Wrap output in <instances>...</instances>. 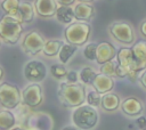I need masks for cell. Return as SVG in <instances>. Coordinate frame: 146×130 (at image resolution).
<instances>
[{
    "label": "cell",
    "instance_id": "27",
    "mask_svg": "<svg viewBox=\"0 0 146 130\" xmlns=\"http://www.w3.org/2000/svg\"><path fill=\"white\" fill-rule=\"evenodd\" d=\"M96 49H97V43H94V42L88 43L83 49L84 57L88 60H96Z\"/></svg>",
    "mask_w": 146,
    "mask_h": 130
},
{
    "label": "cell",
    "instance_id": "7",
    "mask_svg": "<svg viewBox=\"0 0 146 130\" xmlns=\"http://www.w3.org/2000/svg\"><path fill=\"white\" fill-rule=\"evenodd\" d=\"M22 101L30 108H35L43 103V90L40 82H33L23 89Z\"/></svg>",
    "mask_w": 146,
    "mask_h": 130
},
{
    "label": "cell",
    "instance_id": "4",
    "mask_svg": "<svg viewBox=\"0 0 146 130\" xmlns=\"http://www.w3.org/2000/svg\"><path fill=\"white\" fill-rule=\"evenodd\" d=\"M91 33V26L88 22L84 21H78L72 22L64 31V36L67 43L74 44V46H83L90 36Z\"/></svg>",
    "mask_w": 146,
    "mask_h": 130
},
{
    "label": "cell",
    "instance_id": "17",
    "mask_svg": "<svg viewBox=\"0 0 146 130\" xmlns=\"http://www.w3.org/2000/svg\"><path fill=\"white\" fill-rule=\"evenodd\" d=\"M120 106V97L114 92H106L103 94L100 100V107L106 112H114Z\"/></svg>",
    "mask_w": 146,
    "mask_h": 130
},
{
    "label": "cell",
    "instance_id": "18",
    "mask_svg": "<svg viewBox=\"0 0 146 130\" xmlns=\"http://www.w3.org/2000/svg\"><path fill=\"white\" fill-rule=\"evenodd\" d=\"M131 50H132V54L138 63L139 70L144 68L146 66V41L141 40V41L136 42L132 46Z\"/></svg>",
    "mask_w": 146,
    "mask_h": 130
},
{
    "label": "cell",
    "instance_id": "13",
    "mask_svg": "<svg viewBox=\"0 0 146 130\" xmlns=\"http://www.w3.org/2000/svg\"><path fill=\"white\" fill-rule=\"evenodd\" d=\"M94 89L96 91H98L99 94H106L108 91H111L114 87V81L113 79L110 76V75H106L104 73H99V74H96L90 83Z\"/></svg>",
    "mask_w": 146,
    "mask_h": 130
},
{
    "label": "cell",
    "instance_id": "21",
    "mask_svg": "<svg viewBox=\"0 0 146 130\" xmlns=\"http://www.w3.org/2000/svg\"><path fill=\"white\" fill-rule=\"evenodd\" d=\"M21 15H22V22L25 24L32 23L34 19V6L29 1H22L18 6Z\"/></svg>",
    "mask_w": 146,
    "mask_h": 130
},
{
    "label": "cell",
    "instance_id": "34",
    "mask_svg": "<svg viewBox=\"0 0 146 130\" xmlns=\"http://www.w3.org/2000/svg\"><path fill=\"white\" fill-rule=\"evenodd\" d=\"M139 81H140V83L143 84V87H144V88H146V70H145V71H144V73L140 75Z\"/></svg>",
    "mask_w": 146,
    "mask_h": 130
},
{
    "label": "cell",
    "instance_id": "30",
    "mask_svg": "<svg viewBox=\"0 0 146 130\" xmlns=\"http://www.w3.org/2000/svg\"><path fill=\"white\" fill-rule=\"evenodd\" d=\"M65 78H66L67 82H71V83H73V82H78L79 74H78V72H76V71H70V72H67V73H66Z\"/></svg>",
    "mask_w": 146,
    "mask_h": 130
},
{
    "label": "cell",
    "instance_id": "3",
    "mask_svg": "<svg viewBox=\"0 0 146 130\" xmlns=\"http://www.w3.org/2000/svg\"><path fill=\"white\" fill-rule=\"evenodd\" d=\"M72 122L78 129L89 130L96 127L98 122V112L91 105H80L72 113Z\"/></svg>",
    "mask_w": 146,
    "mask_h": 130
},
{
    "label": "cell",
    "instance_id": "5",
    "mask_svg": "<svg viewBox=\"0 0 146 130\" xmlns=\"http://www.w3.org/2000/svg\"><path fill=\"white\" fill-rule=\"evenodd\" d=\"M117 65H120L127 73V76L130 81L135 82L137 79V74L139 72L138 63L132 54L131 48H120L116 52Z\"/></svg>",
    "mask_w": 146,
    "mask_h": 130
},
{
    "label": "cell",
    "instance_id": "22",
    "mask_svg": "<svg viewBox=\"0 0 146 130\" xmlns=\"http://www.w3.org/2000/svg\"><path fill=\"white\" fill-rule=\"evenodd\" d=\"M76 50H78V46H74L71 43H64L58 51V58H59L60 63L67 64L70 58L76 52Z\"/></svg>",
    "mask_w": 146,
    "mask_h": 130
},
{
    "label": "cell",
    "instance_id": "24",
    "mask_svg": "<svg viewBox=\"0 0 146 130\" xmlns=\"http://www.w3.org/2000/svg\"><path fill=\"white\" fill-rule=\"evenodd\" d=\"M95 75H96V72L94 71V68L90 67V66H86V67H83V68L80 71L79 79L82 81V83H84V84H90Z\"/></svg>",
    "mask_w": 146,
    "mask_h": 130
},
{
    "label": "cell",
    "instance_id": "33",
    "mask_svg": "<svg viewBox=\"0 0 146 130\" xmlns=\"http://www.w3.org/2000/svg\"><path fill=\"white\" fill-rule=\"evenodd\" d=\"M58 5H64V6H71L75 2V0H56Z\"/></svg>",
    "mask_w": 146,
    "mask_h": 130
},
{
    "label": "cell",
    "instance_id": "31",
    "mask_svg": "<svg viewBox=\"0 0 146 130\" xmlns=\"http://www.w3.org/2000/svg\"><path fill=\"white\" fill-rule=\"evenodd\" d=\"M115 75L119 76V78H125L127 76V73H125V71L120 65H116L115 66Z\"/></svg>",
    "mask_w": 146,
    "mask_h": 130
},
{
    "label": "cell",
    "instance_id": "25",
    "mask_svg": "<svg viewBox=\"0 0 146 130\" xmlns=\"http://www.w3.org/2000/svg\"><path fill=\"white\" fill-rule=\"evenodd\" d=\"M50 73L51 75L56 79V80H60L63 78H65L67 71L65 67V64H54L50 67Z\"/></svg>",
    "mask_w": 146,
    "mask_h": 130
},
{
    "label": "cell",
    "instance_id": "20",
    "mask_svg": "<svg viewBox=\"0 0 146 130\" xmlns=\"http://www.w3.org/2000/svg\"><path fill=\"white\" fill-rule=\"evenodd\" d=\"M63 44H64V42L59 39H50V40L46 41L41 52L46 57H54V56L58 55V51Z\"/></svg>",
    "mask_w": 146,
    "mask_h": 130
},
{
    "label": "cell",
    "instance_id": "8",
    "mask_svg": "<svg viewBox=\"0 0 146 130\" xmlns=\"http://www.w3.org/2000/svg\"><path fill=\"white\" fill-rule=\"evenodd\" d=\"M46 40L41 33L38 31H31L25 34L22 41V49L25 54L30 56H35L42 51Z\"/></svg>",
    "mask_w": 146,
    "mask_h": 130
},
{
    "label": "cell",
    "instance_id": "10",
    "mask_svg": "<svg viewBox=\"0 0 146 130\" xmlns=\"http://www.w3.org/2000/svg\"><path fill=\"white\" fill-rule=\"evenodd\" d=\"M47 75V67L41 60H30L24 66V76L31 82H41Z\"/></svg>",
    "mask_w": 146,
    "mask_h": 130
},
{
    "label": "cell",
    "instance_id": "26",
    "mask_svg": "<svg viewBox=\"0 0 146 130\" xmlns=\"http://www.w3.org/2000/svg\"><path fill=\"white\" fill-rule=\"evenodd\" d=\"M86 100L89 105L97 107L100 106V100H102V94H99L96 90H92L90 92H88V95H86Z\"/></svg>",
    "mask_w": 146,
    "mask_h": 130
},
{
    "label": "cell",
    "instance_id": "37",
    "mask_svg": "<svg viewBox=\"0 0 146 130\" xmlns=\"http://www.w3.org/2000/svg\"><path fill=\"white\" fill-rule=\"evenodd\" d=\"M78 1H80V2H94V0H78Z\"/></svg>",
    "mask_w": 146,
    "mask_h": 130
},
{
    "label": "cell",
    "instance_id": "14",
    "mask_svg": "<svg viewBox=\"0 0 146 130\" xmlns=\"http://www.w3.org/2000/svg\"><path fill=\"white\" fill-rule=\"evenodd\" d=\"M116 56V49L110 42H100L96 49V62L103 64L107 60H112Z\"/></svg>",
    "mask_w": 146,
    "mask_h": 130
},
{
    "label": "cell",
    "instance_id": "2",
    "mask_svg": "<svg viewBox=\"0 0 146 130\" xmlns=\"http://www.w3.org/2000/svg\"><path fill=\"white\" fill-rule=\"evenodd\" d=\"M22 22L9 16L3 15L0 18V40L7 44H16L22 35Z\"/></svg>",
    "mask_w": 146,
    "mask_h": 130
},
{
    "label": "cell",
    "instance_id": "6",
    "mask_svg": "<svg viewBox=\"0 0 146 130\" xmlns=\"http://www.w3.org/2000/svg\"><path fill=\"white\" fill-rule=\"evenodd\" d=\"M22 103L19 89L8 82L0 84V105L7 109H14Z\"/></svg>",
    "mask_w": 146,
    "mask_h": 130
},
{
    "label": "cell",
    "instance_id": "32",
    "mask_svg": "<svg viewBox=\"0 0 146 130\" xmlns=\"http://www.w3.org/2000/svg\"><path fill=\"white\" fill-rule=\"evenodd\" d=\"M136 123L138 124V127H139L140 129H146V117H145V116L138 117L137 121H136Z\"/></svg>",
    "mask_w": 146,
    "mask_h": 130
},
{
    "label": "cell",
    "instance_id": "9",
    "mask_svg": "<svg viewBox=\"0 0 146 130\" xmlns=\"http://www.w3.org/2000/svg\"><path fill=\"white\" fill-rule=\"evenodd\" d=\"M108 31L111 35L121 43H132L135 40L133 29L130 24L125 22H113L108 26Z\"/></svg>",
    "mask_w": 146,
    "mask_h": 130
},
{
    "label": "cell",
    "instance_id": "23",
    "mask_svg": "<svg viewBox=\"0 0 146 130\" xmlns=\"http://www.w3.org/2000/svg\"><path fill=\"white\" fill-rule=\"evenodd\" d=\"M16 123L15 115L7 108L0 111V129L2 130H8L14 127Z\"/></svg>",
    "mask_w": 146,
    "mask_h": 130
},
{
    "label": "cell",
    "instance_id": "11",
    "mask_svg": "<svg viewBox=\"0 0 146 130\" xmlns=\"http://www.w3.org/2000/svg\"><path fill=\"white\" fill-rule=\"evenodd\" d=\"M26 129H52V117L47 113H31L29 116L26 114Z\"/></svg>",
    "mask_w": 146,
    "mask_h": 130
},
{
    "label": "cell",
    "instance_id": "36",
    "mask_svg": "<svg viewBox=\"0 0 146 130\" xmlns=\"http://www.w3.org/2000/svg\"><path fill=\"white\" fill-rule=\"evenodd\" d=\"M3 74H5V71H3V68L0 66V81H1V79L3 78Z\"/></svg>",
    "mask_w": 146,
    "mask_h": 130
},
{
    "label": "cell",
    "instance_id": "15",
    "mask_svg": "<svg viewBox=\"0 0 146 130\" xmlns=\"http://www.w3.org/2000/svg\"><path fill=\"white\" fill-rule=\"evenodd\" d=\"M74 18L76 21L89 22L94 18L96 10L90 2H79L74 6Z\"/></svg>",
    "mask_w": 146,
    "mask_h": 130
},
{
    "label": "cell",
    "instance_id": "19",
    "mask_svg": "<svg viewBox=\"0 0 146 130\" xmlns=\"http://www.w3.org/2000/svg\"><path fill=\"white\" fill-rule=\"evenodd\" d=\"M57 21L62 24H70L74 19V10L71 6H64L60 5L58 6L56 14H55Z\"/></svg>",
    "mask_w": 146,
    "mask_h": 130
},
{
    "label": "cell",
    "instance_id": "35",
    "mask_svg": "<svg viewBox=\"0 0 146 130\" xmlns=\"http://www.w3.org/2000/svg\"><path fill=\"white\" fill-rule=\"evenodd\" d=\"M140 32L144 36H146V19L140 24Z\"/></svg>",
    "mask_w": 146,
    "mask_h": 130
},
{
    "label": "cell",
    "instance_id": "1",
    "mask_svg": "<svg viewBox=\"0 0 146 130\" xmlns=\"http://www.w3.org/2000/svg\"><path fill=\"white\" fill-rule=\"evenodd\" d=\"M58 98L64 107L75 108L86 101V88L78 82H62L58 88Z\"/></svg>",
    "mask_w": 146,
    "mask_h": 130
},
{
    "label": "cell",
    "instance_id": "28",
    "mask_svg": "<svg viewBox=\"0 0 146 130\" xmlns=\"http://www.w3.org/2000/svg\"><path fill=\"white\" fill-rule=\"evenodd\" d=\"M100 73H104L106 75H115V66L116 64L113 62V60H107L103 64H100Z\"/></svg>",
    "mask_w": 146,
    "mask_h": 130
},
{
    "label": "cell",
    "instance_id": "38",
    "mask_svg": "<svg viewBox=\"0 0 146 130\" xmlns=\"http://www.w3.org/2000/svg\"><path fill=\"white\" fill-rule=\"evenodd\" d=\"M0 44H1V42H0Z\"/></svg>",
    "mask_w": 146,
    "mask_h": 130
},
{
    "label": "cell",
    "instance_id": "12",
    "mask_svg": "<svg viewBox=\"0 0 146 130\" xmlns=\"http://www.w3.org/2000/svg\"><path fill=\"white\" fill-rule=\"evenodd\" d=\"M33 6L35 14L43 18L54 17L58 8V3L56 0H35Z\"/></svg>",
    "mask_w": 146,
    "mask_h": 130
},
{
    "label": "cell",
    "instance_id": "16",
    "mask_svg": "<svg viewBox=\"0 0 146 130\" xmlns=\"http://www.w3.org/2000/svg\"><path fill=\"white\" fill-rule=\"evenodd\" d=\"M122 112L128 116H136L143 112V104L136 97H128L121 104Z\"/></svg>",
    "mask_w": 146,
    "mask_h": 130
},
{
    "label": "cell",
    "instance_id": "29",
    "mask_svg": "<svg viewBox=\"0 0 146 130\" xmlns=\"http://www.w3.org/2000/svg\"><path fill=\"white\" fill-rule=\"evenodd\" d=\"M19 3H21L19 0H3L1 2V8L7 14V13H9V11L16 9V8H18Z\"/></svg>",
    "mask_w": 146,
    "mask_h": 130
}]
</instances>
